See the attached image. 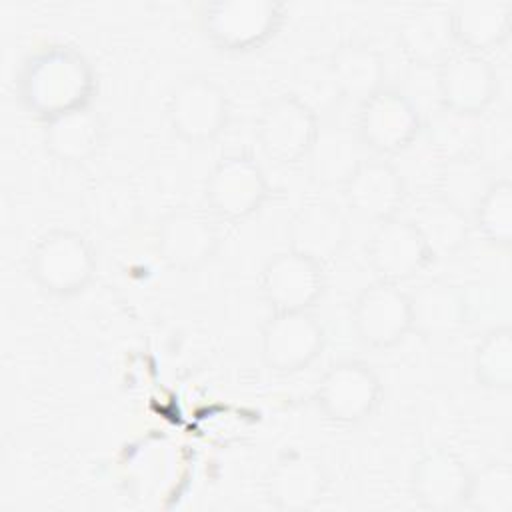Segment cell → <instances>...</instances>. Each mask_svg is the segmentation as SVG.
Returning <instances> with one entry per match:
<instances>
[{"label":"cell","instance_id":"obj_5","mask_svg":"<svg viewBox=\"0 0 512 512\" xmlns=\"http://www.w3.org/2000/svg\"><path fill=\"white\" fill-rule=\"evenodd\" d=\"M166 114L172 130L182 140L190 144L210 142L228 124V94L214 78L192 74L170 90Z\"/></svg>","mask_w":512,"mask_h":512},{"label":"cell","instance_id":"obj_9","mask_svg":"<svg viewBox=\"0 0 512 512\" xmlns=\"http://www.w3.org/2000/svg\"><path fill=\"white\" fill-rule=\"evenodd\" d=\"M324 328L310 310H274L260 334L264 364L276 372L306 368L324 346Z\"/></svg>","mask_w":512,"mask_h":512},{"label":"cell","instance_id":"obj_2","mask_svg":"<svg viewBox=\"0 0 512 512\" xmlns=\"http://www.w3.org/2000/svg\"><path fill=\"white\" fill-rule=\"evenodd\" d=\"M28 272L44 292L72 296L92 282L96 254L84 234L54 228L34 242L28 254Z\"/></svg>","mask_w":512,"mask_h":512},{"label":"cell","instance_id":"obj_6","mask_svg":"<svg viewBox=\"0 0 512 512\" xmlns=\"http://www.w3.org/2000/svg\"><path fill=\"white\" fill-rule=\"evenodd\" d=\"M382 384L370 364L338 360L326 368L316 384V404L336 424L366 420L378 406Z\"/></svg>","mask_w":512,"mask_h":512},{"label":"cell","instance_id":"obj_18","mask_svg":"<svg viewBox=\"0 0 512 512\" xmlns=\"http://www.w3.org/2000/svg\"><path fill=\"white\" fill-rule=\"evenodd\" d=\"M342 190L354 212L382 222L404 204L406 180L392 162L364 158Z\"/></svg>","mask_w":512,"mask_h":512},{"label":"cell","instance_id":"obj_27","mask_svg":"<svg viewBox=\"0 0 512 512\" xmlns=\"http://www.w3.org/2000/svg\"><path fill=\"white\" fill-rule=\"evenodd\" d=\"M86 214L106 234H122L140 220V198L136 188L120 176H104L86 192Z\"/></svg>","mask_w":512,"mask_h":512},{"label":"cell","instance_id":"obj_3","mask_svg":"<svg viewBox=\"0 0 512 512\" xmlns=\"http://www.w3.org/2000/svg\"><path fill=\"white\" fill-rule=\"evenodd\" d=\"M284 22L278 0H214L200 12L206 38L226 52H248L276 36Z\"/></svg>","mask_w":512,"mask_h":512},{"label":"cell","instance_id":"obj_8","mask_svg":"<svg viewBox=\"0 0 512 512\" xmlns=\"http://www.w3.org/2000/svg\"><path fill=\"white\" fill-rule=\"evenodd\" d=\"M204 194L216 216L244 220L268 198V180L250 154H228L210 170Z\"/></svg>","mask_w":512,"mask_h":512},{"label":"cell","instance_id":"obj_11","mask_svg":"<svg viewBox=\"0 0 512 512\" xmlns=\"http://www.w3.org/2000/svg\"><path fill=\"white\" fill-rule=\"evenodd\" d=\"M436 90L440 106L480 116L492 104L498 80L488 58L470 50H454L436 66Z\"/></svg>","mask_w":512,"mask_h":512},{"label":"cell","instance_id":"obj_28","mask_svg":"<svg viewBox=\"0 0 512 512\" xmlns=\"http://www.w3.org/2000/svg\"><path fill=\"white\" fill-rule=\"evenodd\" d=\"M474 376L490 390L512 388V328H490L474 350Z\"/></svg>","mask_w":512,"mask_h":512},{"label":"cell","instance_id":"obj_20","mask_svg":"<svg viewBox=\"0 0 512 512\" xmlns=\"http://www.w3.org/2000/svg\"><path fill=\"white\" fill-rule=\"evenodd\" d=\"M328 488L322 462L302 452H288L268 472L266 494L278 510L300 512L316 506Z\"/></svg>","mask_w":512,"mask_h":512},{"label":"cell","instance_id":"obj_7","mask_svg":"<svg viewBox=\"0 0 512 512\" xmlns=\"http://www.w3.org/2000/svg\"><path fill=\"white\" fill-rule=\"evenodd\" d=\"M316 112L294 94L270 98L258 114L256 136L262 150L278 162L306 158L318 132Z\"/></svg>","mask_w":512,"mask_h":512},{"label":"cell","instance_id":"obj_19","mask_svg":"<svg viewBox=\"0 0 512 512\" xmlns=\"http://www.w3.org/2000/svg\"><path fill=\"white\" fill-rule=\"evenodd\" d=\"M412 330L424 338L456 336L468 322V300L450 280L434 278L408 292Z\"/></svg>","mask_w":512,"mask_h":512},{"label":"cell","instance_id":"obj_14","mask_svg":"<svg viewBox=\"0 0 512 512\" xmlns=\"http://www.w3.org/2000/svg\"><path fill=\"white\" fill-rule=\"evenodd\" d=\"M368 262L380 280L400 284L424 270L432 256L410 218L378 222L368 240Z\"/></svg>","mask_w":512,"mask_h":512},{"label":"cell","instance_id":"obj_29","mask_svg":"<svg viewBox=\"0 0 512 512\" xmlns=\"http://www.w3.org/2000/svg\"><path fill=\"white\" fill-rule=\"evenodd\" d=\"M472 216L490 244L508 248L512 242V182L494 178L476 202Z\"/></svg>","mask_w":512,"mask_h":512},{"label":"cell","instance_id":"obj_22","mask_svg":"<svg viewBox=\"0 0 512 512\" xmlns=\"http://www.w3.org/2000/svg\"><path fill=\"white\" fill-rule=\"evenodd\" d=\"M450 16L456 44L482 54L506 40L512 4L508 0H460L450 6Z\"/></svg>","mask_w":512,"mask_h":512},{"label":"cell","instance_id":"obj_30","mask_svg":"<svg viewBox=\"0 0 512 512\" xmlns=\"http://www.w3.org/2000/svg\"><path fill=\"white\" fill-rule=\"evenodd\" d=\"M464 506L476 512H512V466L494 460L470 472Z\"/></svg>","mask_w":512,"mask_h":512},{"label":"cell","instance_id":"obj_12","mask_svg":"<svg viewBox=\"0 0 512 512\" xmlns=\"http://www.w3.org/2000/svg\"><path fill=\"white\" fill-rule=\"evenodd\" d=\"M218 228L200 210L176 208L162 216L156 228V250L166 266L192 270L208 262L218 250Z\"/></svg>","mask_w":512,"mask_h":512},{"label":"cell","instance_id":"obj_1","mask_svg":"<svg viewBox=\"0 0 512 512\" xmlns=\"http://www.w3.org/2000/svg\"><path fill=\"white\" fill-rule=\"evenodd\" d=\"M16 86L24 108L46 122L88 106L96 90V74L78 48L50 44L24 60Z\"/></svg>","mask_w":512,"mask_h":512},{"label":"cell","instance_id":"obj_25","mask_svg":"<svg viewBox=\"0 0 512 512\" xmlns=\"http://www.w3.org/2000/svg\"><path fill=\"white\" fill-rule=\"evenodd\" d=\"M410 220L432 260L454 256L466 246L470 236V216L440 194L422 202Z\"/></svg>","mask_w":512,"mask_h":512},{"label":"cell","instance_id":"obj_24","mask_svg":"<svg viewBox=\"0 0 512 512\" xmlns=\"http://www.w3.org/2000/svg\"><path fill=\"white\" fill-rule=\"evenodd\" d=\"M360 138L356 130L330 124L318 126L314 142L304 160L314 182L322 186H344L358 164L364 160L360 152Z\"/></svg>","mask_w":512,"mask_h":512},{"label":"cell","instance_id":"obj_16","mask_svg":"<svg viewBox=\"0 0 512 512\" xmlns=\"http://www.w3.org/2000/svg\"><path fill=\"white\" fill-rule=\"evenodd\" d=\"M398 44L412 64L440 66L456 46L450 6L422 2L406 10L398 24Z\"/></svg>","mask_w":512,"mask_h":512},{"label":"cell","instance_id":"obj_4","mask_svg":"<svg viewBox=\"0 0 512 512\" xmlns=\"http://www.w3.org/2000/svg\"><path fill=\"white\" fill-rule=\"evenodd\" d=\"M422 120L406 92L384 86L360 102L356 134L376 154H402L422 134Z\"/></svg>","mask_w":512,"mask_h":512},{"label":"cell","instance_id":"obj_10","mask_svg":"<svg viewBox=\"0 0 512 512\" xmlns=\"http://www.w3.org/2000/svg\"><path fill=\"white\" fill-rule=\"evenodd\" d=\"M352 326L370 348L394 346L412 330L408 292L380 278L368 284L354 300Z\"/></svg>","mask_w":512,"mask_h":512},{"label":"cell","instance_id":"obj_26","mask_svg":"<svg viewBox=\"0 0 512 512\" xmlns=\"http://www.w3.org/2000/svg\"><path fill=\"white\" fill-rule=\"evenodd\" d=\"M422 132L432 154L442 164L476 156L482 144L480 116L446 106H436L432 114L422 120Z\"/></svg>","mask_w":512,"mask_h":512},{"label":"cell","instance_id":"obj_17","mask_svg":"<svg viewBox=\"0 0 512 512\" xmlns=\"http://www.w3.org/2000/svg\"><path fill=\"white\" fill-rule=\"evenodd\" d=\"M346 240L348 220L332 202H306L288 222V248L322 266L342 252Z\"/></svg>","mask_w":512,"mask_h":512},{"label":"cell","instance_id":"obj_21","mask_svg":"<svg viewBox=\"0 0 512 512\" xmlns=\"http://www.w3.org/2000/svg\"><path fill=\"white\" fill-rule=\"evenodd\" d=\"M104 120L88 106L62 112L44 122L46 150L64 164L90 160L104 142Z\"/></svg>","mask_w":512,"mask_h":512},{"label":"cell","instance_id":"obj_15","mask_svg":"<svg viewBox=\"0 0 512 512\" xmlns=\"http://www.w3.org/2000/svg\"><path fill=\"white\" fill-rule=\"evenodd\" d=\"M470 470L464 460L448 448L424 452L412 468V496L424 510L452 512L464 506Z\"/></svg>","mask_w":512,"mask_h":512},{"label":"cell","instance_id":"obj_13","mask_svg":"<svg viewBox=\"0 0 512 512\" xmlns=\"http://www.w3.org/2000/svg\"><path fill=\"white\" fill-rule=\"evenodd\" d=\"M324 286V266L290 248L274 254L262 268L260 288L272 310H310Z\"/></svg>","mask_w":512,"mask_h":512},{"label":"cell","instance_id":"obj_23","mask_svg":"<svg viewBox=\"0 0 512 512\" xmlns=\"http://www.w3.org/2000/svg\"><path fill=\"white\" fill-rule=\"evenodd\" d=\"M330 78L334 88L350 100L364 102L384 88L386 62L382 54L360 40L340 44L330 56Z\"/></svg>","mask_w":512,"mask_h":512}]
</instances>
